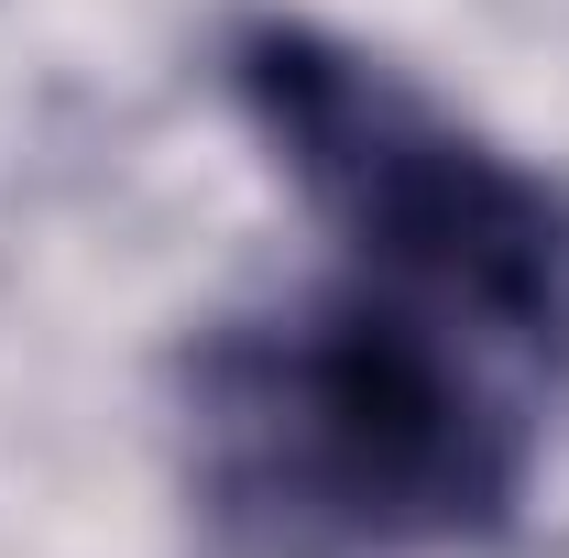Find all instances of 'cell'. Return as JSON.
<instances>
[{
    "label": "cell",
    "instance_id": "obj_1",
    "mask_svg": "<svg viewBox=\"0 0 569 558\" xmlns=\"http://www.w3.org/2000/svg\"><path fill=\"white\" fill-rule=\"evenodd\" d=\"M503 350L383 285H329L187 350V492L230 558H449L515 526L526 417Z\"/></svg>",
    "mask_w": 569,
    "mask_h": 558
},
{
    "label": "cell",
    "instance_id": "obj_2",
    "mask_svg": "<svg viewBox=\"0 0 569 558\" xmlns=\"http://www.w3.org/2000/svg\"><path fill=\"white\" fill-rule=\"evenodd\" d=\"M219 77L383 296L471 329L515 372H569V187L548 165L307 11H241Z\"/></svg>",
    "mask_w": 569,
    "mask_h": 558
}]
</instances>
